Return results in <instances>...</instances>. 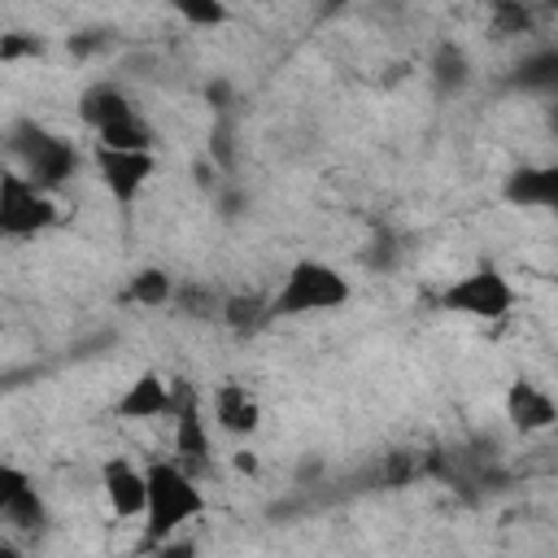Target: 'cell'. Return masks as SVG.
Instances as JSON below:
<instances>
[{
	"instance_id": "6da1fadb",
	"label": "cell",
	"mask_w": 558,
	"mask_h": 558,
	"mask_svg": "<svg viewBox=\"0 0 558 558\" xmlns=\"http://www.w3.org/2000/svg\"><path fill=\"white\" fill-rule=\"evenodd\" d=\"M144 480H148V506H144L148 541H170L187 519H196L205 510L201 488L183 475L179 462H153L144 471Z\"/></svg>"
},
{
	"instance_id": "7a4b0ae2",
	"label": "cell",
	"mask_w": 558,
	"mask_h": 558,
	"mask_svg": "<svg viewBox=\"0 0 558 558\" xmlns=\"http://www.w3.org/2000/svg\"><path fill=\"white\" fill-rule=\"evenodd\" d=\"M349 301V279L327 266V262H296L283 279V288L270 296L266 318H292V314H314V310H336Z\"/></svg>"
},
{
	"instance_id": "3957f363",
	"label": "cell",
	"mask_w": 558,
	"mask_h": 558,
	"mask_svg": "<svg viewBox=\"0 0 558 558\" xmlns=\"http://www.w3.org/2000/svg\"><path fill=\"white\" fill-rule=\"evenodd\" d=\"M9 148L26 161V179H31L39 192L61 187V183L78 170V148H74L70 140H61V135L44 131V126L31 122V118L13 122V131H9Z\"/></svg>"
},
{
	"instance_id": "277c9868",
	"label": "cell",
	"mask_w": 558,
	"mask_h": 558,
	"mask_svg": "<svg viewBox=\"0 0 558 558\" xmlns=\"http://www.w3.org/2000/svg\"><path fill=\"white\" fill-rule=\"evenodd\" d=\"M510 305H514V288H510V279H506L497 266H480V270L453 279V283L440 292V310L466 314V318H480V323L506 318Z\"/></svg>"
},
{
	"instance_id": "5b68a950",
	"label": "cell",
	"mask_w": 558,
	"mask_h": 558,
	"mask_svg": "<svg viewBox=\"0 0 558 558\" xmlns=\"http://www.w3.org/2000/svg\"><path fill=\"white\" fill-rule=\"evenodd\" d=\"M57 222V205L26 179L0 170V235H35Z\"/></svg>"
},
{
	"instance_id": "8992f818",
	"label": "cell",
	"mask_w": 558,
	"mask_h": 558,
	"mask_svg": "<svg viewBox=\"0 0 558 558\" xmlns=\"http://www.w3.org/2000/svg\"><path fill=\"white\" fill-rule=\"evenodd\" d=\"M153 153H109V148H96V170L105 179V187L113 192L118 205H131L140 196V187L148 183L153 174Z\"/></svg>"
},
{
	"instance_id": "52a82bcc",
	"label": "cell",
	"mask_w": 558,
	"mask_h": 558,
	"mask_svg": "<svg viewBox=\"0 0 558 558\" xmlns=\"http://www.w3.org/2000/svg\"><path fill=\"white\" fill-rule=\"evenodd\" d=\"M170 414H174V453L201 462L209 453V432L201 423V405H196V392H192L187 379H174V388H170Z\"/></svg>"
},
{
	"instance_id": "ba28073f",
	"label": "cell",
	"mask_w": 558,
	"mask_h": 558,
	"mask_svg": "<svg viewBox=\"0 0 558 558\" xmlns=\"http://www.w3.org/2000/svg\"><path fill=\"white\" fill-rule=\"evenodd\" d=\"M100 484H105V497H109V506H113L118 519L144 514V506H148V480H144L140 466H131L126 458H109L105 471H100Z\"/></svg>"
},
{
	"instance_id": "9c48e42d",
	"label": "cell",
	"mask_w": 558,
	"mask_h": 558,
	"mask_svg": "<svg viewBox=\"0 0 558 558\" xmlns=\"http://www.w3.org/2000/svg\"><path fill=\"white\" fill-rule=\"evenodd\" d=\"M506 414H510V423H514L519 432H545V427H554V418H558L554 397H549L545 388L527 384V379H514V384H510V392H506Z\"/></svg>"
},
{
	"instance_id": "30bf717a",
	"label": "cell",
	"mask_w": 558,
	"mask_h": 558,
	"mask_svg": "<svg viewBox=\"0 0 558 558\" xmlns=\"http://www.w3.org/2000/svg\"><path fill=\"white\" fill-rule=\"evenodd\" d=\"M118 418H157V414H170V384L153 371H144L140 379L126 384V392L118 397L113 405Z\"/></svg>"
},
{
	"instance_id": "8fae6325",
	"label": "cell",
	"mask_w": 558,
	"mask_h": 558,
	"mask_svg": "<svg viewBox=\"0 0 558 558\" xmlns=\"http://www.w3.org/2000/svg\"><path fill=\"white\" fill-rule=\"evenodd\" d=\"M214 418H218L222 432H231V436H248V432H257L262 410H257V401L244 392V384L227 379V384H218V392H214Z\"/></svg>"
},
{
	"instance_id": "7c38bea8",
	"label": "cell",
	"mask_w": 558,
	"mask_h": 558,
	"mask_svg": "<svg viewBox=\"0 0 558 558\" xmlns=\"http://www.w3.org/2000/svg\"><path fill=\"white\" fill-rule=\"evenodd\" d=\"M506 201L510 205H541L549 209L558 201V170L554 166H523L506 179Z\"/></svg>"
},
{
	"instance_id": "4fadbf2b",
	"label": "cell",
	"mask_w": 558,
	"mask_h": 558,
	"mask_svg": "<svg viewBox=\"0 0 558 558\" xmlns=\"http://www.w3.org/2000/svg\"><path fill=\"white\" fill-rule=\"evenodd\" d=\"M135 109H131V100L113 87V83H92L83 96H78V118L92 126V131H105V126H113V122H122V118H131Z\"/></svg>"
},
{
	"instance_id": "5bb4252c",
	"label": "cell",
	"mask_w": 558,
	"mask_h": 558,
	"mask_svg": "<svg viewBox=\"0 0 558 558\" xmlns=\"http://www.w3.org/2000/svg\"><path fill=\"white\" fill-rule=\"evenodd\" d=\"M96 148H109V153H153V126L131 113L105 131H96Z\"/></svg>"
},
{
	"instance_id": "9a60e30c",
	"label": "cell",
	"mask_w": 558,
	"mask_h": 558,
	"mask_svg": "<svg viewBox=\"0 0 558 558\" xmlns=\"http://www.w3.org/2000/svg\"><path fill=\"white\" fill-rule=\"evenodd\" d=\"M466 74H471L466 52H462L453 39L436 44V52H432V78H436V92H458V87L466 83Z\"/></svg>"
},
{
	"instance_id": "2e32d148",
	"label": "cell",
	"mask_w": 558,
	"mask_h": 558,
	"mask_svg": "<svg viewBox=\"0 0 558 558\" xmlns=\"http://www.w3.org/2000/svg\"><path fill=\"white\" fill-rule=\"evenodd\" d=\"M170 296H174V279L161 266L135 270L131 283H126V301H135V305H166Z\"/></svg>"
},
{
	"instance_id": "e0dca14e",
	"label": "cell",
	"mask_w": 558,
	"mask_h": 558,
	"mask_svg": "<svg viewBox=\"0 0 558 558\" xmlns=\"http://www.w3.org/2000/svg\"><path fill=\"white\" fill-rule=\"evenodd\" d=\"M4 519H9L13 527H22V532H35V527H44V519H48V506H44V497L35 493V484H31V488H22V493L13 497V506L4 510Z\"/></svg>"
},
{
	"instance_id": "ac0fdd59",
	"label": "cell",
	"mask_w": 558,
	"mask_h": 558,
	"mask_svg": "<svg viewBox=\"0 0 558 558\" xmlns=\"http://www.w3.org/2000/svg\"><path fill=\"white\" fill-rule=\"evenodd\" d=\"M222 318L231 331H253L266 318V305L257 296H231V301H222Z\"/></svg>"
},
{
	"instance_id": "d6986e66",
	"label": "cell",
	"mask_w": 558,
	"mask_h": 558,
	"mask_svg": "<svg viewBox=\"0 0 558 558\" xmlns=\"http://www.w3.org/2000/svg\"><path fill=\"white\" fill-rule=\"evenodd\" d=\"M174 9H179V17L192 22V26H222V22L231 17L227 4H218V0H179Z\"/></svg>"
},
{
	"instance_id": "ffe728a7",
	"label": "cell",
	"mask_w": 558,
	"mask_h": 558,
	"mask_svg": "<svg viewBox=\"0 0 558 558\" xmlns=\"http://www.w3.org/2000/svg\"><path fill=\"white\" fill-rule=\"evenodd\" d=\"M187 318H209L214 314V292L209 288H196V283H187V288H174V296H170Z\"/></svg>"
},
{
	"instance_id": "44dd1931",
	"label": "cell",
	"mask_w": 558,
	"mask_h": 558,
	"mask_svg": "<svg viewBox=\"0 0 558 558\" xmlns=\"http://www.w3.org/2000/svg\"><path fill=\"white\" fill-rule=\"evenodd\" d=\"M493 26H497L501 35H523V31L532 26V13H527L523 4L501 0V4H493Z\"/></svg>"
},
{
	"instance_id": "7402d4cb",
	"label": "cell",
	"mask_w": 558,
	"mask_h": 558,
	"mask_svg": "<svg viewBox=\"0 0 558 558\" xmlns=\"http://www.w3.org/2000/svg\"><path fill=\"white\" fill-rule=\"evenodd\" d=\"M39 52H44V44L35 35H22V31L0 35V61H22V57H39Z\"/></svg>"
},
{
	"instance_id": "603a6c76",
	"label": "cell",
	"mask_w": 558,
	"mask_h": 558,
	"mask_svg": "<svg viewBox=\"0 0 558 558\" xmlns=\"http://www.w3.org/2000/svg\"><path fill=\"white\" fill-rule=\"evenodd\" d=\"M22 488H31V475H26L22 466H13V462H0V514L13 506V497H17Z\"/></svg>"
},
{
	"instance_id": "cb8c5ba5",
	"label": "cell",
	"mask_w": 558,
	"mask_h": 558,
	"mask_svg": "<svg viewBox=\"0 0 558 558\" xmlns=\"http://www.w3.org/2000/svg\"><path fill=\"white\" fill-rule=\"evenodd\" d=\"M554 78H558V57H554V52L532 57V61L523 65V74H519V83H554Z\"/></svg>"
},
{
	"instance_id": "d4e9b609",
	"label": "cell",
	"mask_w": 558,
	"mask_h": 558,
	"mask_svg": "<svg viewBox=\"0 0 558 558\" xmlns=\"http://www.w3.org/2000/svg\"><path fill=\"white\" fill-rule=\"evenodd\" d=\"M205 100H209V109H214L218 118H227V109H231V83H227V78L205 83Z\"/></svg>"
},
{
	"instance_id": "484cf974",
	"label": "cell",
	"mask_w": 558,
	"mask_h": 558,
	"mask_svg": "<svg viewBox=\"0 0 558 558\" xmlns=\"http://www.w3.org/2000/svg\"><path fill=\"white\" fill-rule=\"evenodd\" d=\"M209 140H214V144H209V148H214V157H218L222 166H231V122H227V118H218V126H214V135H209Z\"/></svg>"
},
{
	"instance_id": "4316f807",
	"label": "cell",
	"mask_w": 558,
	"mask_h": 558,
	"mask_svg": "<svg viewBox=\"0 0 558 558\" xmlns=\"http://www.w3.org/2000/svg\"><path fill=\"white\" fill-rule=\"evenodd\" d=\"M96 48H105V35H96V31H87V35H70V52L87 57V52H96Z\"/></svg>"
},
{
	"instance_id": "83f0119b",
	"label": "cell",
	"mask_w": 558,
	"mask_h": 558,
	"mask_svg": "<svg viewBox=\"0 0 558 558\" xmlns=\"http://www.w3.org/2000/svg\"><path fill=\"white\" fill-rule=\"evenodd\" d=\"M157 558H196V545L192 541H161V549H157Z\"/></svg>"
},
{
	"instance_id": "f1b7e54d",
	"label": "cell",
	"mask_w": 558,
	"mask_h": 558,
	"mask_svg": "<svg viewBox=\"0 0 558 558\" xmlns=\"http://www.w3.org/2000/svg\"><path fill=\"white\" fill-rule=\"evenodd\" d=\"M231 466H235L240 475H257V453H248V449H240V453L231 458Z\"/></svg>"
},
{
	"instance_id": "f546056e",
	"label": "cell",
	"mask_w": 558,
	"mask_h": 558,
	"mask_svg": "<svg viewBox=\"0 0 558 558\" xmlns=\"http://www.w3.org/2000/svg\"><path fill=\"white\" fill-rule=\"evenodd\" d=\"M196 183H201V187H214V170H209V166H205V161H201V166H196Z\"/></svg>"
},
{
	"instance_id": "4dcf8cb0",
	"label": "cell",
	"mask_w": 558,
	"mask_h": 558,
	"mask_svg": "<svg viewBox=\"0 0 558 558\" xmlns=\"http://www.w3.org/2000/svg\"><path fill=\"white\" fill-rule=\"evenodd\" d=\"M0 558H17V549H13V545H4V541H0Z\"/></svg>"
}]
</instances>
